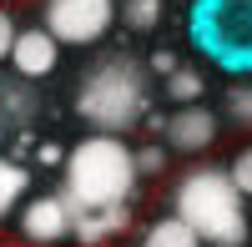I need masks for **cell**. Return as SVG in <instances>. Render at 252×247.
I'll return each instance as SVG.
<instances>
[{
  "label": "cell",
  "instance_id": "6da1fadb",
  "mask_svg": "<svg viewBox=\"0 0 252 247\" xmlns=\"http://www.w3.org/2000/svg\"><path fill=\"white\" fill-rule=\"evenodd\" d=\"M66 202L76 212H111V207H126L136 197V152L126 147L121 136H106V131H91L86 141H76L66 152Z\"/></svg>",
  "mask_w": 252,
  "mask_h": 247
},
{
  "label": "cell",
  "instance_id": "7a4b0ae2",
  "mask_svg": "<svg viewBox=\"0 0 252 247\" xmlns=\"http://www.w3.org/2000/svg\"><path fill=\"white\" fill-rule=\"evenodd\" d=\"M172 212L192 227L207 247H242L247 242V197L232 187L227 167H202L182 172L177 187H172Z\"/></svg>",
  "mask_w": 252,
  "mask_h": 247
},
{
  "label": "cell",
  "instance_id": "3957f363",
  "mask_svg": "<svg viewBox=\"0 0 252 247\" xmlns=\"http://www.w3.org/2000/svg\"><path fill=\"white\" fill-rule=\"evenodd\" d=\"M76 116L91 131H106V136H121L136 121H146V76H141V66L126 61V56H111L96 71H86L81 86H76Z\"/></svg>",
  "mask_w": 252,
  "mask_h": 247
},
{
  "label": "cell",
  "instance_id": "277c9868",
  "mask_svg": "<svg viewBox=\"0 0 252 247\" xmlns=\"http://www.w3.org/2000/svg\"><path fill=\"white\" fill-rule=\"evenodd\" d=\"M192 46L222 71L252 76V0H192Z\"/></svg>",
  "mask_w": 252,
  "mask_h": 247
},
{
  "label": "cell",
  "instance_id": "5b68a950",
  "mask_svg": "<svg viewBox=\"0 0 252 247\" xmlns=\"http://www.w3.org/2000/svg\"><path fill=\"white\" fill-rule=\"evenodd\" d=\"M40 20L61 46H96L116 26V0H46Z\"/></svg>",
  "mask_w": 252,
  "mask_h": 247
},
{
  "label": "cell",
  "instance_id": "8992f818",
  "mask_svg": "<svg viewBox=\"0 0 252 247\" xmlns=\"http://www.w3.org/2000/svg\"><path fill=\"white\" fill-rule=\"evenodd\" d=\"M15 227H20V237H26L31 247H61L76 232V207L66 202V192H40V197L20 202Z\"/></svg>",
  "mask_w": 252,
  "mask_h": 247
},
{
  "label": "cell",
  "instance_id": "52a82bcc",
  "mask_svg": "<svg viewBox=\"0 0 252 247\" xmlns=\"http://www.w3.org/2000/svg\"><path fill=\"white\" fill-rule=\"evenodd\" d=\"M161 147L166 152H182V156H197L207 152L217 141V116L202 106V101H192V106H177L172 116H166V126H161Z\"/></svg>",
  "mask_w": 252,
  "mask_h": 247
},
{
  "label": "cell",
  "instance_id": "ba28073f",
  "mask_svg": "<svg viewBox=\"0 0 252 247\" xmlns=\"http://www.w3.org/2000/svg\"><path fill=\"white\" fill-rule=\"evenodd\" d=\"M10 66H15V76H26V81L51 76V71L61 66V40H56L46 26L20 31V35H15V46H10Z\"/></svg>",
  "mask_w": 252,
  "mask_h": 247
},
{
  "label": "cell",
  "instance_id": "9c48e42d",
  "mask_svg": "<svg viewBox=\"0 0 252 247\" xmlns=\"http://www.w3.org/2000/svg\"><path fill=\"white\" fill-rule=\"evenodd\" d=\"M126 227V207H111V212H76V232H71V242H81V247H101L106 237H116Z\"/></svg>",
  "mask_w": 252,
  "mask_h": 247
},
{
  "label": "cell",
  "instance_id": "30bf717a",
  "mask_svg": "<svg viewBox=\"0 0 252 247\" xmlns=\"http://www.w3.org/2000/svg\"><path fill=\"white\" fill-rule=\"evenodd\" d=\"M136 247H207V242L187 227L177 212H166V217H157V222H146V232H141Z\"/></svg>",
  "mask_w": 252,
  "mask_h": 247
},
{
  "label": "cell",
  "instance_id": "8fae6325",
  "mask_svg": "<svg viewBox=\"0 0 252 247\" xmlns=\"http://www.w3.org/2000/svg\"><path fill=\"white\" fill-rule=\"evenodd\" d=\"M26 187H31V172L20 167V161L0 156V222L10 212H20V202H26Z\"/></svg>",
  "mask_w": 252,
  "mask_h": 247
},
{
  "label": "cell",
  "instance_id": "7c38bea8",
  "mask_svg": "<svg viewBox=\"0 0 252 247\" xmlns=\"http://www.w3.org/2000/svg\"><path fill=\"white\" fill-rule=\"evenodd\" d=\"M207 91V76L197 66H177L172 76H166V101H177V106H192V101H202Z\"/></svg>",
  "mask_w": 252,
  "mask_h": 247
},
{
  "label": "cell",
  "instance_id": "4fadbf2b",
  "mask_svg": "<svg viewBox=\"0 0 252 247\" xmlns=\"http://www.w3.org/2000/svg\"><path fill=\"white\" fill-rule=\"evenodd\" d=\"M121 15H126L131 31H157L161 26V0H126Z\"/></svg>",
  "mask_w": 252,
  "mask_h": 247
},
{
  "label": "cell",
  "instance_id": "5bb4252c",
  "mask_svg": "<svg viewBox=\"0 0 252 247\" xmlns=\"http://www.w3.org/2000/svg\"><path fill=\"white\" fill-rule=\"evenodd\" d=\"M227 116H232L237 126H252V81H237V86L227 91Z\"/></svg>",
  "mask_w": 252,
  "mask_h": 247
},
{
  "label": "cell",
  "instance_id": "9a60e30c",
  "mask_svg": "<svg viewBox=\"0 0 252 247\" xmlns=\"http://www.w3.org/2000/svg\"><path fill=\"white\" fill-rule=\"evenodd\" d=\"M227 177H232V187L242 197H252V147H242L232 161H227Z\"/></svg>",
  "mask_w": 252,
  "mask_h": 247
},
{
  "label": "cell",
  "instance_id": "2e32d148",
  "mask_svg": "<svg viewBox=\"0 0 252 247\" xmlns=\"http://www.w3.org/2000/svg\"><path fill=\"white\" fill-rule=\"evenodd\" d=\"M166 167V147H141L136 152V172L141 177H152V172H161Z\"/></svg>",
  "mask_w": 252,
  "mask_h": 247
},
{
  "label": "cell",
  "instance_id": "e0dca14e",
  "mask_svg": "<svg viewBox=\"0 0 252 247\" xmlns=\"http://www.w3.org/2000/svg\"><path fill=\"white\" fill-rule=\"evenodd\" d=\"M15 20H10V10H0V61H10V46H15Z\"/></svg>",
  "mask_w": 252,
  "mask_h": 247
},
{
  "label": "cell",
  "instance_id": "ac0fdd59",
  "mask_svg": "<svg viewBox=\"0 0 252 247\" xmlns=\"http://www.w3.org/2000/svg\"><path fill=\"white\" fill-rule=\"evenodd\" d=\"M177 66H182V61H177V56H172V51H166V46H157V51H152V71H157V76H161V81H166V76H172V71H177Z\"/></svg>",
  "mask_w": 252,
  "mask_h": 247
},
{
  "label": "cell",
  "instance_id": "d6986e66",
  "mask_svg": "<svg viewBox=\"0 0 252 247\" xmlns=\"http://www.w3.org/2000/svg\"><path fill=\"white\" fill-rule=\"evenodd\" d=\"M40 161H46V167H66V152H61L56 141H46V147H40Z\"/></svg>",
  "mask_w": 252,
  "mask_h": 247
}]
</instances>
